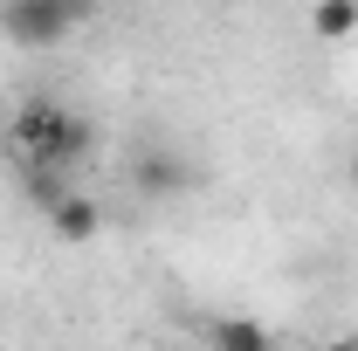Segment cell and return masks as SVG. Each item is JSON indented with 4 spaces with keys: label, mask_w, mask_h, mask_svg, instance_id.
<instances>
[{
    "label": "cell",
    "mask_w": 358,
    "mask_h": 351,
    "mask_svg": "<svg viewBox=\"0 0 358 351\" xmlns=\"http://www.w3.org/2000/svg\"><path fill=\"white\" fill-rule=\"evenodd\" d=\"M352 186H358V159H352Z\"/></svg>",
    "instance_id": "cell-7"
},
{
    "label": "cell",
    "mask_w": 358,
    "mask_h": 351,
    "mask_svg": "<svg viewBox=\"0 0 358 351\" xmlns=\"http://www.w3.org/2000/svg\"><path fill=\"white\" fill-rule=\"evenodd\" d=\"M48 227H55L62 241H76V248H83V241H96V227H103V214H96V200H90V193H76V186H62V193L48 200Z\"/></svg>",
    "instance_id": "cell-3"
},
{
    "label": "cell",
    "mask_w": 358,
    "mask_h": 351,
    "mask_svg": "<svg viewBox=\"0 0 358 351\" xmlns=\"http://www.w3.org/2000/svg\"><path fill=\"white\" fill-rule=\"evenodd\" d=\"M214 345H227V351H268V331L248 324V317H221V324H214Z\"/></svg>",
    "instance_id": "cell-6"
},
{
    "label": "cell",
    "mask_w": 358,
    "mask_h": 351,
    "mask_svg": "<svg viewBox=\"0 0 358 351\" xmlns=\"http://www.w3.org/2000/svg\"><path fill=\"white\" fill-rule=\"evenodd\" d=\"M90 14H96V0H7L0 7V35L14 48H55V42H69Z\"/></svg>",
    "instance_id": "cell-2"
},
{
    "label": "cell",
    "mask_w": 358,
    "mask_h": 351,
    "mask_svg": "<svg viewBox=\"0 0 358 351\" xmlns=\"http://www.w3.org/2000/svg\"><path fill=\"white\" fill-rule=\"evenodd\" d=\"M7 145H14L35 173H62V166H76L90 152V124L76 110L48 103V96H28V103L7 117Z\"/></svg>",
    "instance_id": "cell-1"
},
{
    "label": "cell",
    "mask_w": 358,
    "mask_h": 351,
    "mask_svg": "<svg viewBox=\"0 0 358 351\" xmlns=\"http://www.w3.org/2000/svg\"><path fill=\"white\" fill-rule=\"evenodd\" d=\"M138 186H145L152 200H166V193H179V186H186V166H179V159H166V152H145V159H138Z\"/></svg>",
    "instance_id": "cell-5"
},
{
    "label": "cell",
    "mask_w": 358,
    "mask_h": 351,
    "mask_svg": "<svg viewBox=\"0 0 358 351\" xmlns=\"http://www.w3.org/2000/svg\"><path fill=\"white\" fill-rule=\"evenodd\" d=\"M310 35L317 42H358V0H317L310 7Z\"/></svg>",
    "instance_id": "cell-4"
}]
</instances>
